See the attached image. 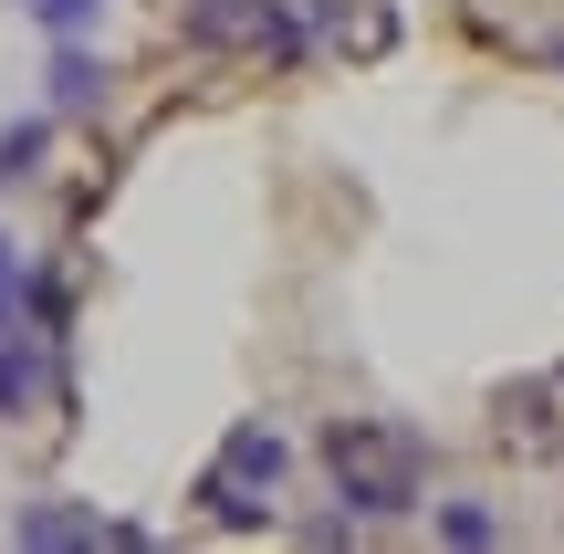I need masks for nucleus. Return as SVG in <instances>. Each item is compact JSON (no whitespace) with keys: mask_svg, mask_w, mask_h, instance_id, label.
Masks as SVG:
<instances>
[{"mask_svg":"<svg viewBox=\"0 0 564 554\" xmlns=\"http://www.w3.org/2000/svg\"><path fill=\"white\" fill-rule=\"evenodd\" d=\"M440 534H449V544H491V534H502V523H491L481 502H440Z\"/></svg>","mask_w":564,"mask_h":554,"instance_id":"nucleus-8","label":"nucleus"},{"mask_svg":"<svg viewBox=\"0 0 564 554\" xmlns=\"http://www.w3.org/2000/svg\"><path fill=\"white\" fill-rule=\"evenodd\" d=\"M21 11H32L42 32L63 42V32H95V11H105V0H21Z\"/></svg>","mask_w":564,"mask_h":554,"instance_id":"nucleus-6","label":"nucleus"},{"mask_svg":"<svg viewBox=\"0 0 564 554\" xmlns=\"http://www.w3.org/2000/svg\"><path fill=\"white\" fill-rule=\"evenodd\" d=\"M42 84H53V116H95V105H105V53H95L84 32H63Z\"/></svg>","mask_w":564,"mask_h":554,"instance_id":"nucleus-3","label":"nucleus"},{"mask_svg":"<svg viewBox=\"0 0 564 554\" xmlns=\"http://www.w3.org/2000/svg\"><path fill=\"white\" fill-rule=\"evenodd\" d=\"M21 409H42V356L21 325H0V419H21Z\"/></svg>","mask_w":564,"mask_h":554,"instance_id":"nucleus-5","label":"nucleus"},{"mask_svg":"<svg viewBox=\"0 0 564 554\" xmlns=\"http://www.w3.org/2000/svg\"><path fill=\"white\" fill-rule=\"evenodd\" d=\"M324 460H335V492L356 513H419V439L408 430H377V419H335L324 430Z\"/></svg>","mask_w":564,"mask_h":554,"instance_id":"nucleus-1","label":"nucleus"},{"mask_svg":"<svg viewBox=\"0 0 564 554\" xmlns=\"http://www.w3.org/2000/svg\"><path fill=\"white\" fill-rule=\"evenodd\" d=\"M42 146H53V126H11V137H0V178H32V157H42Z\"/></svg>","mask_w":564,"mask_h":554,"instance_id":"nucleus-7","label":"nucleus"},{"mask_svg":"<svg viewBox=\"0 0 564 554\" xmlns=\"http://www.w3.org/2000/svg\"><path fill=\"white\" fill-rule=\"evenodd\" d=\"M11 544H116V523L63 513V502H32V513H11Z\"/></svg>","mask_w":564,"mask_h":554,"instance_id":"nucleus-4","label":"nucleus"},{"mask_svg":"<svg viewBox=\"0 0 564 554\" xmlns=\"http://www.w3.org/2000/svg\"><path fill=\"white\" fill-rule=\"evenodd\" d=\"M282 471H293L282 430L241 419V430H230V450L199 471V513H209V523H272V492H282Z\"/></svg>","mask_w":564,"mask_h":554,"instance_id":"nucleus-2","label":"nucleus"}]
</instances>
